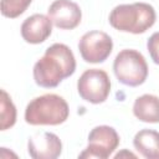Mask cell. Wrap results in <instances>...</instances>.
Listing matches in <instances>:
<instances>
[{"label": "cell", "instance_id": "cell-1", "mask_svg": "<svg viewBox=\"0 0 159 159\" xmlns=\"http://www.w3.org/2000/svg\"><path fill=\"white\" fill-rule=\"evenodd\" d=\"M76 71V60L71 48L65 43H53L34 65V80L37 86L55 88Z\"/></svg>", "mask_w": 159, "mask_h": 159}, {"label": "cell", "instance_id": "cell-2", "mask_svg": "<svg viewBox=\"0 0 159 159\" xmlns=\"http://www.w3.org/2000/svg\"><path fill=\"white\" fill-rule=\"evenodd\" d=\"M157 20L154 7L147 2H133L117 5L109 14L111 26L122 32L134 35L143 34L150 29Z\"/></svg>", "mask_w": 159, "mask_h": 159}, {"label": "cell", "instance_id": "cell-3", "mask_svg": "<svg viewBox=\"0 0 159 159\" xmlns=\"http://www.w3.org/2000/svg\"><path fill=\"white\" fill-rule=\"evenodd\" d=\"M70 107L66 99L46 93L31 99L25 109V122L31 125H58L67 120Z\"/></svg>", "mask_w": 159, "mask_h": 159}, {"label": "cell", "instance_id": "cell-4", "mask_svg": "<svg viewBox=\"0 0 159 159\" xmlns=\"http://www.w3.org/2000/svg\"><path fill=\"white\" fill-rule=\"evenodd\" d=\"M113 71L117 80L129 87L143 84L148 77V65L144 56L133 48L118 52L113 62Z\"/></svg>", "mask_w": 159, "mask_h": 159}, {"label": "cell", "instance_id": "cell-5", "mask_svg": "<svg viewBox=\"0 0 159 159\" xmlns=\"http://www.w3.org/2000/svg\"><path fill=\"white\" fill-rule=\"evenodd\" d=\"M77 91L86 102L103 103L111 92V80L106 71L99 68L86 70L77 81Z\"/></svg>", "mask_w": 159, "mask_h": 159}, {"label": "cell", "instance_id": "cell-6", "mask_svg": "<svg viewBox=\"0 0 159 159\" xmlns=\"http://www.w3.org/2000/svg\"><path fill=\"white\" fill-rule=\"evenodd\" d=\"M119 135L113 127L97 125L88 134V145L78 158L106 159L118 148Z\"/></svg>", "mask_w": 159, "mask_h": 159}, {"label": "cell", "instance_id": "cell-7", "mask_svg": "<svg viewBox=\"0 0 159 159\" xmlns=\"http://www.w3.org/2000/svg\"><path fill=\"white\" fill-rule=\"evenodd\" d=\"M78 50L81 57L86 62L101 63L109 57L113 50V41L108 34L103 31L93 30L86 32L80 39Z\"/></svg>", "mask_w": 159, "mask_h": 159}, {"label": "cell", "instance_id": "cell-8", "mask_svg": "<svg viewBox=\"0 0 159 159\" xmlns=\"http://www.w3.org/2000/svg\"><path fill=\"white\" fill-rule=\"evenodd\" d=\"M47 16L56 27L72 30L80 25L82 11L78 4L71 0H55L47 9Z\"/></svg>", "mask_w": 159, "mask_h": 159}, {"label": "cell", "instance_id": "cell-9", "mask_svg": "<svg viewBox=\"0 0 159 159\" xmlns=\"http://www.w3.org/2000/svg\"><path fill=\"white\" fill-rule=\"evenodd\" d=\"M27 152L34 159H56L62 153V142L55 133H36L29 138Z\"/></svg>", "mask_w": 159, "mask_h": 159}, {"label": "cell", "instance_id": "cell-10", "mask_svg": "<svg viewBox=\"0 0 159 159\" xmlns=\"http://www.w3.org/2000/svg\"><path fill=\"white\" fill-rule=\"evenodd\" d=\"M21 36L27 43L37 45L46 41L52 32V21L42 14H34L21 24Z\"/></svg>", "mask_w": 159, "mask_h": 159}, {"label": "cell", "instance_id": "cell-11", "mask_svg": "<svg viewBox=\"0 0 159 159\" xmlns=\"http://www.w3.org/2000/svg\"><path fill=\"white\" fill-rule=\"evenodd\" d=\"M133 114L145 123H159V97L143 94L134 101Z\"/></svg>", "mask_w": 159, "mask_h": 159}, {"label": "cell", "instance_id": "cell-12", "mask_svg": "<svg viewBox=\"0 0 159 159\" xmlns=\"http://www.w3.org/2000/svg\"><path fill=\"white\" fill-rule=\"evenodd\" d=\"M133 145L147 159H159V132L142 129L133 138Z\"/></svg>", "mask_w": 159, "mask_h": 159}, {"label": "cell", "instance_id": "cell-13", "mask_svg": "<svg viewBox=\"0 0 159 159\" xmlns=\"http://www.w3.org/2000/svg\"><path fill=\"white\" fill-rule=\"evenodd\" d=\"M0 128L6 130L11 128L16 122V107L11 101V97L5 89H1V109H0Z\"/></svg>", "mask_w": 159, "mask_h": 159}, {"label": "cell", "instance_id": "cell-14", "mask_svg": "<svg viewBox=\"0 0 159 159\" xmlns=\"http://www.w3.org/2000/svg\"><path fill=\"white\" fill-rule=\"evenodd\" d=\"M32 0H1V14L5 17L15 19L24 14Z\"/></svg>", "mask_w": 159, "mask_h": 159}, {"label": "cell", "instance_id": "cell-15", "mask_svg": "<svg viewBox=\"0 0 159 159\" xmlns=\"http://www.w3.org/2000/svg\"><path fill=\"white\" fill-rule=\"evenodd\" d=\"M147 48L154 63L159 65V31L154 32L147 41Z\"/></svg>", "mask_w": 159, "mask_h": 159}]
</instances>
